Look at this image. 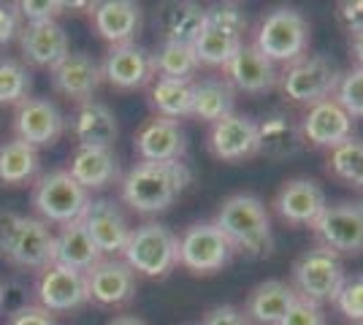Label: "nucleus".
<instances>
[{
    "label": "nucleus",
    "instance_id": "nucleus-32",
    "mask_svg": "<svg viewBox=\"0 0 363 325\" xmlns=\"http://www.w3.org/2000/svg\"><path fill=\"white\" fill-rule=\"evenodd\" d=\"M38 176V149L19 139L0 144V182L22 187Z\"/></svg>",
    "mask_w": 363,
    "mask_h": 325
},
{
    "label": "nucleus",
    "instance_id": "nucleus-48",
    "mask_svg": "<svg viewBox=\"0 0 363 325\" xmlns=\"http://www.w3.org/2000/svg\"><path fill=\"white\" fill-rule=\"evenodd\" d=\"M3 304H6V285L0 282V309H3Z\"/></svg>",
    "mask_w": 363,
    "mask_h": 325
},
{
    "label": "nucleus",
    "instance_id": "nucleus-20",
    "mask_svg": "<svg viewBox=\"0 0 363 325\" xmlns=\"http://www.w3.org/2000/svg\"><path fill=\"white\" fill-rule=\"evenodd\" d=\"M225 81L247 95H266L279 84V71L272 60H266L252 44H242V49L228 60Z\"/></svg>",
    "mask_w": 363,
    "mask_h": 325
},
{
    "label": "nucleus",
    "instance_id": "nucleus-37",
    "mask_svg": "<svg viewBox=\"0 0 363 325\" xmlns=\"http://www.w3.org/2000/svg\"><path fill=\"white\" fill-rule=\"evenodd\" d=\"M333 101L345 108L352 120L363 117V68L355 65V68H350L347 74L339 76Z\"/></svg>",
    "mask_w": 363,
    "mask_h": 325
},
{
    "label": "nucleus",
    "instance_id": "nucleus-29",
    "mask_svg": "<svg viewBox=\"0 0 363 325\" xmlns=\"http://www.w3.org/2000/svg\"><path fill=\"white\" fill-rule=\"evenodd\" d=\"M230 114H236V90L225 79H201L193 81V111L201 122H220Z\"/></svg>",
    "mask_w": 363,
    "mask_h": 325
},
{
    "label": "nucleus",
    "instance_id": "nucleus-14",
    "mask_svg": "<svg viewBox=\"0 0 363 325\" xmlns=\"http://www.w3.org/2000/svg\"><path fill=\"white\" fill-rule=\"evenodd\" d=\"M325 206H328V201H325L323 187L315 179H306V176L288 179L274 198L277 217L288 225H296V228H312Z\"/></svg>",
    "mask_w": 363,
    "mask_h": 325
},
{
    "label": "nucleus",
    "instance_id": "nucleus-33",
    "mask_svg": "<svg viewBox=\"0 0 363 325\" xmlns=\"http://www.w3.org/2000/svg\"><path fill=\"white\" fill-rule=\"evenodd\" d=\"M152 60H155V76L163 79H187V81H193V76L201 68L196 49L190 44H174V41H163V47L157 49V55H152Z\"/></svg>",
    "mask_w": 363,
    "mask_h": 325
},
{
    "label": "nucleus",
    "instance_id": "nucleus-47",
    "mask_svg": "<svg viewBox=\"0 0 363 325\" xmlns=\"http://www.w3.org/2000/svg\"><path fill=\"white\" fill-rule=\"evenodd\" d=\"M108 325H147L141 317H133V314H117L114 320H108Z\"/></svg>",
    "mask_w": 363,
    "mask_h": 325
},
{
    "label": "nucleus",
    "instance_id": "nucleus-22",
    "mask_svg": "<svg viewBox=\"0 0 363 325\" xmlns=\"http://www.w3.org/2000/svg\"><path fill=\"white\" fill-rule=\"evenodd\" d=\"M52 87L55 93H60L62 98L68 101H76V103H84V101H92L95 90L101 87V65L92 60L90 55L84 52H71L65 60H60L52 71Z\"/></svg>",
    "mask_w": 363,
    "mask_h": 325
},
{
    "label": "nucleus",
    "instance_id": "nucleus-12",
    "mask_svg": "<svg viewBox=\"0 0 363 325\" xmlns=\"http://www.w3.org/2000/svg\"><path fill=\"white\" fill-rule=\"evenodd\" d=\"M79 222L84 225V231L90 233L92 244L98 247V252L104 258H120L125 252L128 239H130V231H133L120 206L108 201V198L90 201V206L84 209Z\"/></svg>",
    "mask_w": 363,
    "mask_h": 325
},
{
    "label": "nucleus",
    "instance_id": "nucleus-19",
    "mask_svg": "<svg viewBox=\"0 0 363 325\" xmlns=\"http://www.w3.org/2000/svg\"><path fill=\"white\" fill-rule=\"evenodd\" d=\"M133 149L141 163H177L187 155V133L174 120L152 117L136 133Z\"/></svg>",
    "mask_w": 363,
    "mask_h": 325
},
{
    "label": "nucleus",
    "instance_id": "nucleus-30",
    "mask_svg": "<svg viewBox=\"0 0 363 325\" xmlns=\"http://www.w3.org/2000/svg\"><path fill=\"white\" fill-rule=\"evenodd\" d=\"M160 28L166 41L193 47L206 28V8L198 3H168L160 11Z\"/></svg>",
    "mask_w": 363,
    "mask_h": 325
},
{
    "label": "nucleus",
    "instance_id": "nucleus-25",
    "mask_svg": "<svg viewBox=\"0 0 363 325\" xmlns=\"http://www.w3.org/2000/svg\"><path fill=\"white\" fill-rule=\"evenodd\" d=\"M260 155L272 160H290L303 149L301 122L288 111H269L257 122Z\"/></svg>",
    "mask_w": 363,
    "mask_h": 325
},
{
    "label": "nucleus",
    "instance_id": "nucleus-24",
    "mask_svg": "<svg viewBox=\"0 0 363 325\" xmlns=\"http://www.w3.org/2000/svg\"><path fill=\"white\" fill-rule=\"evenodd\" d=\"M296 301L298 295L293 290V285L282 279H266L252 287L242 312L252 325H279Z\"/></svg>",
    "mask_w": 363,
    "mask_h": 325
},
{
    "label": "nucleus",
    "instance_id": "nucleus-18",
    "mask_svg": "<svg viewBox=\"0 0 363 325\" xmlns=\"http://www.w3.org/2000/svg\"><path fill=\"white\" fill-rule=\"evenodd\" d=\"M298 122L303 144H312L318 149H336L339 144L352 139V117L333 98L309 106Z\"/></svg>",
    "mask_w": 363,
    "mask_h": 325
},
{
    "label": "nucleus",
    "instance_id": "nucleus-42",
    "mask_svg": "<svg viewBox=\"0 0 363 325\" xmlns=\"http://www.w3.org/2000/svg\"><path fill=\"white\" fill-rule=\"evenodd\" d=\"M336 16L339 25L350 33V35H361L363 33V0H345L336 6Z\"/></svg>",
    "mask_w": 363,
    "mask_h": 325
},
{
    "label": "nucleus",
    "instance_id": "nucleus-7",
    "mask_svg": "<svg viewBox=\"0 0 363 325\" xmlns=\"http://www.w3.org/2000/svg\"><path fill=\"white\" fill-rule=\"evenodd\" d=\"M90 193L76 182L68 171H52L44 173L33 185V206L41 215L46 225H68L82 219L84 209L90 206Z\"/></svg>",
    "mask_w": 363,
    "mask_h": 325
},
{
    "label": "nucleus",
    "instance_id": "nucleus-6",
    "mask_svg": "<svg viewBox=\"0 0 363 325\" xmlns=\"http://www.w3.org/2000/svg\"><path fill=\"white\" fill-rule=\"evenodd\" d=\"M339 76V68L325 55H303L285 65V71L279 74V90L288 101L309 108L333 98Z\"/></svg>",
    "mask_w": 363,
    "mask_h": 325
},
{
    "label": "nucleus",
    "instance_id": "nucleus-3",
    "mask_svg": "<svg viewBox=\"0 0 363 325\" xmlns=\"http://www.w3.org/2000/svg\"><path fill=\"white\" fill-rule=\"evenodd\" d=\"M0 255L11 266L44 271L55 263V233L44 219L0 212Z\"/></svg>",
    "mask_w": 363,
    "mask_h": 325
},
{
    "label": "nucleus",
    "instance_id": "nucleus-31",
    "mask_svg": "<svg viewBox=\"0 0 363 325\" xmlns=\"http://www.w3.org/2000/svg\"><path fill=\"white\" fill-rule=\"evenodd\" d=\"M150 106L157 111V117L174 120V122H179L182 117H190V111H193V81L155 76L150 90Z\"/></svg>",
    "mask_w": 363,
    "mask_h": 325
},
{
    "label": "nucleus",
    "instance_id": "nucleus-1",
    "mask_svg": "<svg viewBox=\"0 0 363 325\" xmlns=\"http://www.w3.org/2000/svg\"><path fill=\"white\" fill-rule=\"evenodd\" d=\"M190 179H193V173L182 160L177 163H136L120 182L122 201L136 215H160L177 203L184 187L190 185Z\"/></svg>",
    "mask_w": 363,
    "mask_h": 325
},
{
    "label": "nucleus",
    "instance_id": "nucleus-8",
    "mask_svg": "<svg viewBox=\"0 0 363 325\" xmlns=\"http://www.w3.org/2000/svg\"><path fill=\"white\" fill-rule=\"evenodd\" d=\"M345 266L342 258L323 247H312L301 252L293 263V290L298 298H306L312 304H333L339 287L345 282Z\"/></svg>",
    "mask_w": 363,
    "mask_h": 325
},
{
    "label": "nucleus",
    "instance_id": "nucleus-44",
    "mask_svg": "<svg viewBox=\"0 0 363 325\" xmlns=\"http://www.w3.org/2000/svg\"><path fill=\"white\" fill-rule=\"evenodd\" d=\"M6 325H55V320L41 307H19L16 312L9 314V323Z\"/></svg>",
    "mask_w": 363,
    "mask_h": 325
},
{
    "label": "nucleus",
    "instance_id": "nucleus-27",
    "mask_svg": "<svg viewBox=\"0 0 363 325\" xmlns=\"http://www.w3.org/2000/svg\"><path fill=\"white\" fill-rule=\"evenodd\" d=\"M65 171L87 193L90 190H104V187L114 185L120 179L117 155H114V149H104V147H79L71 157V166Z\"/></svg>",
    "mask_w": 363,
    "mask_h": 325
},
{
    "label": "nucleus",
    "instance_id": "nucleus-21",
    "mask_svg": "<svg viewBox=\"0 0 363 325\" xmlns=\"http://www.w3.org/2000/svg\"><path fill=\"white\" fill-rule=\"evenodd\" d=\"M19 49L22 62L30 68H55L71 55L68 33L57 22H35L19 30Z\"/></svg>",
    "mask_w": 363,
    "mask_h": 325
},
{
    "label": "nucleus",
    "instance_id": "nucleus-46",
    "mask_svg": "<svg viewBox=\"0 0 363 325\" xmlns=\"http://www.w3.org/2000/svg\"><path fill=\"white\" fill-rule=\"evenodd\" d=\"M350 52L358 62V68H363V33L361 35H350Z\"/></svg>",
    "mask_w": 363,
    "mask_h": 325
},
{
    "label": "nucleus",
    "instance_id": "nucleus-45",
    "mask_svg": "<svg viewBox=\"0 0 363 325\" xmlns=\"http://www.w3.org/2000/svg\"><path fill=\"white\" fill-rule=\"evenodd\" d=\"M16 35H19V11H16V6L0 3V47L11 44Z\"/></svg>",
    "mask_w": 363,
    "mask_h": 325
},
{
    "label": "nucleus",
    "instance_id": "nucleus-13",
    "mask_svg": "<svg viewBox=\"0 0 363 325\" xmlns=\"http://www.w3.org/2000/svg\"><path fill=\"white\" fill-rule=\"evenodd\" d=\"M14 130L16 139L30 144V147H52L57 144L65 130L62 111L49 98H28L14 111Z\"/></svg>",
    "mask_w": 363,
    "mask_h": 325
},
{
    "label": "nucleus",
    "instance_id": "nucleus-10",
    "mask_svg": "<svg viewBox=\"0 0 363 325\" xmlns=\"http://www.w3.org/2000/svg\"><path fill=\"white\" fill-rule=\"evenodd\" d=\"M236 252L214 222H193L179 236V263L193 274L223 271Z\"/></svg>",
    "mask_w": 363,
    "mask_h": 325
},
{
    "label": "nucleus",
    "instance_id": "nucleus-5",
    "mask_svg": "<svg viewBox=\"0 0 363 325\" xmlns=\"http://www.w3.org/2000/svg\"><path fill=\"white\" fill-rule=\"evenodd\" d=\"M122 261L133 268L136 277H168L179 266V236L168 225L144 222L130 231Z\"/></svg>",
    "mask_w": 363,
    "mask_h": 325
},
{
    "label": "nucleus",
    "instance_id": "nucleus-34",
    "mask_svg": "<svg viewBox=\"0 0 363 325\" xmlns=\"http://www.w3.org/2000/svg\"><path fill=\"white\" fill-rule=\"evenodd\" d=\"M30 68L14 57H0V106H19L30 98Z\"/></svg>",
    "mask_w": 363,
    "mask_h": 325
},
{
    "label": "nucleus",
    "instance_id": "nucleus-4",
    "mask_svg": "<svg viewBox=\"0 0 363 325\" xmlns=\"http://www.w3.org/2000/svg\"><path fill=\"white\" fill-rule=\"evenodd\" d=\"M252 47L266 60H272L274 65H290V62H296L298 57L306 55L309 22H306V16L301 11H296L290 6L272 8L257 22Z\"/></svg>",
    "mask_w": 363,
    "mask_h": 325
},
{
    "label": "nucleus",
    "instance_id": "nucleus-2",
    "mask_svg": "<svg viewBox=\"0 0 363 325\" xmlns=\"http://www.w3.org/2000/svg\"><path fill=\"white\" fill-rule=\"evenodd\" d=\"M212 222L230 241L233 252H242L247 258H266L274 252L272 215L252 193H236L225 198Z\"/></svg>",
    "mask_w": 363,
    "mask_h": 325
},
{
    "label": "nucleus",
    "instance_id": "nucleus-16",
    "mask_svg": "<svg viewBox=\"0 0 363 325\" xmlns=\"http://www.w3.org/2000/svg\"><path fill=\"white\" fill-rule=\"evenodd\" d=\"M209 149L223 163H242L260 155L257 141V120L247 114H230L212 125L209 130Z\"/></svg>",
    "mask_w": 363,
    "mask_h": 325
},
{
    "label": "nucleus",
    "instance_id": "nucleus-35",
    "mask_svg": "<svg viewBox=\"0 0 363 325\" xmlns=\"http://www.w3.org/2000/svg\"><path fill=\"white\" fill-rule=\"evenodd\" d=\"M242 44L244 38L228 35V33L214 30V28H203L193 49H196V57L201 65H223L225 68L228 60L242 49Z\"/></svg>",
    "mask_w": 363,
    "mask_h": 325
},
{
    "label": "nucleus",
    "instance_id": "nucleus-38",
    "mask_svg": "<svg viewBox=\"0 0 363 325\" xmlns=\"http://www.w3.org/2000/svg\"><path fill=\"white\" fill-rule=\"evenodd\" d=\"M206 28H214V30H223L228 35L244 38L247 14H244L236 3H217L212 8H206Z\"/></svg>",
    "mask_w": 363,
    "mask_h": 325
},
{
    "label": "nucleus",
    "instance_id": "nucleus-9",
    "mask_svg": "<svg viewBox=\"0 0 363 325\" xmlns=\"http://www.w3.org/2000/svg\"><path fill=\"white\" fill-rule=\"evenodd\" d=\"M318 247L342 255H363V203L339 201L328 203L312 225Z\"/></svg>",
    "mask_w": 363,
    "mask_h": 325
},
{
    "label": "nucleus",
    "instance_id": "nucleus-11",
    "mask_svg": "<svg viewBox=\"0 0 363 325\" xmlns=\"http://www.w3.org/2000/svg\"><path fill=\"white\" fill-rule=\"evenodd\" d=\"M35 295L38 307L49 314L55 312H76L90 304V290H87V274L65 268V266H46L35 282Z\"/></svg>",
    "mask_w": 363,
    "mask_h": 325
},
{
    "label": "nucleus",
    "instance_id": "nucleus-43",
    "mask_svg": "<svg viewBox=\"0 0 363 325\" xmlns=\"http://www.w3.org/2000/svg\"><path fill=\"white\" fill-rule=\"evenodd\" d=\"M201 325H252L247 317H244L242 309L230 307V304H223V307H214L203 314Z\"/></svg>",
    "mask_w": 363,
    "mask_h": 325
},
{
    "label": "nucleus",
    "instance_id": "nucleus-15",
    "mask_svg": "<svg viewBox=\"0 0 363 325\" xmlns=\"http://www.w3.org/2000/svg\"><path fill=\"white\" fill-rule=\"evenodd\" d=\"M101 76L114 90H141L155 81V60L136 41L111 47L101 62Z\"/></svg>",
    "mask_w": 363,
    "mask_h": 325
},
{
    "label": "nucleus",
    "instance_id": "nucleus-49",
    "mask_svg": "<svg viewBox=\"0 0 363 325\" xmlns=\"http://www.w3.org/2000/svg\"><path fill=\"white\" fill-rule=\"evenodd\" d=\"M361 325H363V323H361Z\"/></svg>",
    "mask_w": 363,
    "mask_h": 325
},
{
    "label": "nucleus",
    "instance_id": "nucleus-41",
    "mask_svg": "<svg viewBox=\"0 0 363 325\" xmlns=\"http://www.w3.org/2000/svg\"><path fill=\"white\" fill-rule=\"evenodd\" d=\"M279 325H325V312L318 304H312L306 298H298Z\"/></svg>",
    "mask_w": 363,
    "mask_h": 325
},
{
    "label": "nucleus",
    "instance_id": "nucleus-39",
    "mask_svg": "<svg viewBox=\"0 0 363 325\" xmlns=\"http://www.w3.org/2000/svg\"><path fill=\"white\" fill-rule=\"evenodd\" d=\"M333 304H336V309L342 312L350 323L361 325L363 323V274L345 277Z\"/></svg>",
    "mask_w": 363,
    "mask_h": 325
},
{
    "label": "nucleus",
    "instance_id": "nucleus-36",
    "mask_svg": "<svg viewBox=\"0 0 363 325\" xmlns=\"http://www.w3.org/2000/svg\"><path fill=\"white\" fill-rule=\"evenodd\" d=\"M328 171L336 179H342L345 185L363 190V141L347 139L331 149V160H328Z\"/></svg>",
    "mask_w": 363,
    "mask_h": 325
},
{
    "label": "nucleus",
    "instance_id": "nucleus-28",
    "mask_svg": "<svg viewBox=\"0 0 363 325\" xmlns=\"http://www.w3.org/2000/svg\"><path fill=\"white\" fill-rule=\"evenodd\" d=\"M101 261H104V255L92 244L90 233L84 231V225L79 219L62 225L60 233L55 236V263L57 266L87 274L92 266Z\"/></svg>",
    "mask_w": 363,
    "mask_h": 325
},
{
    "label": "nucleus",
    "instance_id": "nucleus-26",
    "mask_svg": "<svg viewBox=\"0 0 363 325\" xmlns=\"http://www.w3.org/2000/svg\"><path fill=\"white\" fill-rule=\"evenodd\" d=\"M71 130H74L79 147H104L111 149L120 136V125L114 111L101 103V101H84L79 103L71 117Z\"/></svg>",
    "mask_w": 363,
    "mask_h": 325
},
{
    "label": "nucleus",
    "instance_id": "nucleus-17",
    "mask_svg": "<svg viewBox=\"0 0 363 325\" xmlns=\"http://www.w3.org/2000/svg\"><path fill=\"white\" fill-rule=\"evenodd\" d=\"M87 290L98 307H125L136 298L138 279L122 258H104L87 271Z\"/></svg>",
    "mask_w": 363,
    "mask_h": 325
},
{
    "label": "nucleus",
    "instance_id": "nucleus-23",
    "mask_svg": "<svg viewBox=\"0 0 363 325\" xmlns=\"http://www.w3.org/2000/svg\"><path fill=\"white\" fill-rule=\"evenodd\" d=\"M92 28L111 47L133 44L141 30V6L130 0H106L92 6Z\"/></svg>",
    "mask_w": 363,
    "mask_h": 325
},
{
    "label": "nucleus",
    "instance_id": "nucleus-40",
    "mask_svg": "<svg viewBox=\"0 0 363 325\" xmlns=\"http://www.w3.org/2000/svg\"><path fill=\"white\" fill-rule=\"evenodd\" d=\"M65 3H55V0H22L16 3V11L19 16L28 19V25L35 22H55V16L62 14Z\"/></svg>",
    "mask_w": 363,
    "mask_h": 325
}]
</instances>
